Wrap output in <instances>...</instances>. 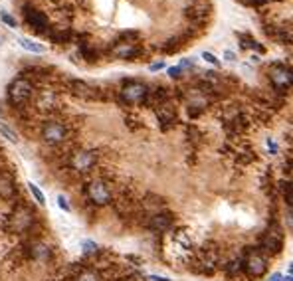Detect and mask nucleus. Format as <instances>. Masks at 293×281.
<instances>
[{
	"label": "nucleus",
	"instance_id": "f257e3e1",
	"mask_svg": "<svg viewBox=\"0 0 293 281\" xmlns=\"http://www.w3.org/2000/svg\"><path fill=\"white\" fill-rule=\"evenodd\" d=\"M36 220V214L26 208V206H18L8 218H6V230L12 232V234H22V232H28L32 228Z\"/></svg>",
	"mask_w": 293,
	"mask_h": 281
},
{
	"label": "nucleus",
	"instance_id": "f03ea898",
	"mask_svg": "<svg viewBox=\"0 0 293 281\" xmlns=\"http://www.w3.org/2000/svg\"><path fill=\"white\" fill-rule=\"evenodd\" d=\"M121 101L127 103V105H139L143 101H146L149 97V87L143 81H137V79H131V81H125L121 85Z\"/></svg>",
	"mask_w": 293,
	"mask_h": 281
},
{
	"label": "nucleus",
	"instance_id": "7ed1b4c3",
	"mask_svg": "<svg viewBox=\"0 0 293 281\" xmlns=\"http://www.w3.org/2000/svg\"><path fill=\"white\" fill-rule=\"evenodd\" d=\"M242 267H244V273L248 277H252V279L265 275V271H267V255H265V251L250 249L246 253V259H244Z\"/></svg>",
	"mask_w": 293,
	"mask_h": 281
},
{
	"label": "nucleus",
	"instance_id": "20e7f679",
	"mask_svg": "<svg viewBox=\"0 0 293 281\" xmlns=\"http://www.w3.org/2000/svg\"><path fill=\"white\" fill-rule=\"evenodd\" d=\"M32 93H34L32 81L26 79V77H18V79H14V81L10 83V87H8V101H10V105H14V107H22L24 103L30 101Z\"/></svg>",
	"mask_w": 293,
	"mask_h": 281
},
{
	"label": "nucleus",
	"instance_id": "39448f33",
	"mask_svg": "<svg viewBox=\"0 0 293 281\" xmlns=\"http://www.w3.org/2000/svg\"><path fill=\"white\" fill-rule=\"evenodd\" d=\"M267 77H269L273 89H277V91L291 89L293 73H291V68L289 66H285V64H271L267 68Z\"/></svg>",
	"mask_w": 293,
	"mask_h": 281
},
{
	"label": "nucleus",
	"instance_id": "423d86ee",
	"mask_svg": "<svg viewBox=\"0 0 293 281\" xmlns=\"http://www.w3.org/2000/svg\"><path fill=\"white\" fill-rule=\"evenodd\" d=\"M85 194H87V198L95 204V206H105V204H109L111 202V190H109V186H107V182L105 180H91L87 186H85Z\"/></svg>",
	"mask_w": 293,
	"mask_h": 281
},
{
	"label": "nucleus",
	"instance_id": "0eeeda50",
	"mask_svg": "<svg viewBox=\"0 0 293 281\" xmlns=\"http://www.w3.org/2000/svg\"><path fill=\"white\" fill-rule=\"evenodd\" d=\"M68 137V127L60 121H46L42 125V139L48 145H60Z\"/></svg>",
	"mask_w": 293,
	"mask_h": 281
},
{
	"label": "nucleus",
	"instance_id": "6e6552de",
	"mask_svg": "<svg viewBox=\"0 0 293 281\" xmlns=\"http://www.w3.org/2000/svg\"><path fill=\"white\" fill-rule=\"evenodd\" d=\"M97 163V153L95 151H75L70 157V167L75 173H89Z\"/></svg>",
	"mask_w": 293,
	"mask_h": 281
},
{
	"label": "nucleus",
	"instance_id": "1a4fd4ad",
	"mask_svg": "<svg viewBox=\"0 0 293 281\" xmlns=\"http://www.w3.org/2000/svg\"><path fill=\"white\" fill-rule=\"evenodd\" d=\"M261 251H267V253H279L281 247H283V234L279 232V228H269L265 232V236L261 238Z\"/></svg>",
	"mask_w": 293,
	"mask_h": 281
},
{
	"label": "nucleus",
	"instance_id": "9d476101",
	"mask_svg": "<svg viewBox=\"0 0 293 281\" xmlns=\"http://www.w3.org/2000/svg\"><path fill=\"white\" fill-rule=\"evenodd\" d=\"M24 18L28 22L30 28H34L36 32H48V16L36 8H26L24 10Z\"/></svg>",
	"mask_w": 293,
	"mask_h": 281
},
{
	"label": "nucleus",
	"instance_id": "9b49d317",
	"mask_svg": "<svg viewBox=\"0 0 293 281\" xmlns=\"http://www.w3.org/2000/svg\"><path fill=\"white\" fill-rule=\"evenodd\" d=\"M16 194V182L10 173H0V198L12 200Z\"/></svg>",
	"mask_w": 293,
	"mask_h": 281
},
{
	"label": "nucleus",
	"instance_id": "f8f14e48",
	"mask_svg": "<svg viewBox=\"0 0 293 281\" xmlns=\"http://www.w3.org/2000/svg\"><path fill=\"white\" fill-rule=\"evenodd\" d=\"M173 214H169V212H163V214H153L151 216V220H149V228L151 230H155V232H167V230H171L173 228Z\"/></svg>",
	"mask_w": 293,
	"mask_h": 281
},
{
	"label": "nucleus",
	"instance_id": "ddd939ff",
	"mask_svg": "<svg viewBox=\"0 0 293 281\" xmlns=\"http://www.w3.org/2000/svg\"><path fill=\"white\" fill-rule=\"evenodd\" d=\"M113 54H115L117 58H121V60H133V58H137V56L141 54V48H139L135 42H119V44L115 46Z\"/></svg>",
	"mask_w": 293,
	"mask_h": 281
},
{
	"label": "nucleus",
	"instance_id": "4468645a",
	"mask_svg": "<svg viewBox=\"0 0 293 281\" xmlns=\"http://www.w3.org/2000/svg\"><path fill=\"white\" fill-rule=\"evenodd\" d=\"M50 255H52V249H50L48 244H44V242H32V246H30V257L32 259H36V261H48Z\"/></svg>",
	"mask_w": 293,
	"mask_h": 281
},
{
	"label": "nucleus",
	"instance_id": "2eb2a0df",
	"mask_svg": "<svg viewBox=\"0 0 293 281\" xmlns=\"http://www.w3.org/2000/svg\"><path fill=\"white\" fill-rule=\"evenodd\" d=\"M157 117L161 123H175L177 121V111L171 107V103H161V107L157 109Z\"/></svg>",
	"mask_w": 293,
	"mask_h": 281
},
{
	"label": "nucleus",
	"instance_id": "dca6fc26",
	"mask_svg": "<svg viewBox=\"0 0 293 281\" xmlns=\"http://www.w3.org/2000/svg\"><path fill=\"white\" fill-rule=\"evenodd\" d=\"M18 44H20L24 50L32 52V54H44V52H46V48H44L42 44H36V42L28 40V38H18Z\"/></svg>",
	"mask_w": 293,
	"mask_h": 281
},
{
	"label": "nucleus",
	"instance_id": "f3484780",
	"mask_svg": "<svg viewBox=\"0 0 293 281\" xmlns=\"http://www.w3.org/2000/svg\"><path fill=\"white\" fill-rule=\"evenodd\" d=\"M72 91L73 95H79V97H91V87L83 81H72Z\"/></svg>",
	"mask_w": 293,
	"mask_h": 281
},
{
	"label": "nucleus",
	"instance_id": "a211bd4d",
	"mask_svg": "<svg viewBox=\"0 0 293 281\" xmlns=\"http://www.w3.org/2000/svg\"><path fill=\"white\" fill-rule=\"evenodd\" d=\"M73 281H101V277H99V273L93 271V269H83L79 275H75Z\"/></svg>",
	"mask_w": 293,
	"mask_h": 281
},
{
	"label": "nucleus",
	"instance_id": "6ab92c4d",
	"mask_svg": "<svg viewBox=\"0 0 293 281\" xmlns=\"http://www.w3.org/2000/svg\"><path fill=\"white\" fill-rule=\"evenodd\" d=\"M54 103H56V95H54L52 91H44V93L40 95V101H38V105H40L42 109H50Z\"/></svg>",
	"mask_w": 293,
	"mask_h": 281
},
{
	"label": "nucleus",
	"instance_id": "aec40b11",
	"mask_svg": "<svg viewBox=\"0 0 293 281\" xmlns=\"http://www.w3.org/2000/svg\"><path fill=\"white\" fill-rule=\"evenodd\" d=\"M0 135H2L6 140H10V143H18V135L8 125H4L2 121H0Z\"/></svg>",
	"mask_w": 293,
	"mask_h": 281
},
{
	"label": "nucleus",
	"instance_id": "412c9836",
	"mask_svg": "<svg viewBox=\"0 0 293 281\" xmlns=\"http://www.w3.org/2000/svg\"><path fill=\"white\" fill-rule=\"evenodd\" d=\"M28 190L32 192V196H34V200H36L38 204H44V202H46V196H44V192L38 188V184H34V182H28Z\"/></svg>",
	"mask_w": 293,
	"mask_h": 281
},
{
	"label": "nucleus",
	"instance_id": "4be33fe9",
	"mask_svg": "<svg viewBox=\"0 0 293 281\" xmlns=\"http://www.w3.org/2000/svg\"><path fill=\"white\" fill-rule=\"evenodd\" d=\"M81 246H83V247H81V251H83L85 255H95V253H97V249H99V246H97L95 242H91V240H85Z\"/></svg>",
	"mask_w": 293,
	"mask_h": 281
},
{
	"label": "nucleus",
	"instance_id": "5701e85b",
	"mask_svg": "<svg viewBox=\"0 0 293 281\" xmlns=\"http://www.w3.org/2000/svg\"><path fill=\"white\" fill-rule=\"evenodd\" d=\"M0 20H2L8 28H16V26H18V24H16V20H14L10 14H6V12H0Z\"/></svg>",
	"mask_w": 293,
	"mask_h": 281
},
{
	"label": "nucleus",
	"instance_id": "b1692460",
	"mask_svg": "<svg viewBox=\"0 0 293 281\" xmlns=\"http://www.w3.org/2000/svg\"><path fill=\"white\" fill-rule=\"evenodd\" d=\"M58 206H60L62 210H66V212H72V206H70V202H68V198H66L64 194L58 196Z\"/></svg>",
	"mask_w": 293,
	"mask_h": 281
},
{
	"label": "nucleus",
	"instance_id": "393cba45",
	"mask_svg": "<svg viewBox=\"0 0 293 281\" xmlns=\"http://www.w3.org/2000/svg\"><path fill=\"white\" fill-rule=\"evenodd\" d=\"M169 75H171L173 79H179V77L183 75V70H181V66H175V68H169Z\"/></svg>",
	"mask_w": 293,
	"mask_h": 281
},
{
	"label": "nucleus",
	"instance_id": "a878e982",
	"mask_svg": "<svg viewBox=\"0 0 293 281\" xmlns=\"http://www.w3.org/2000/svg\"><path fill=\"white\" fill-rule=\"evenodd\" d=\"M202 58H204L208 64H212V66H218V60H216V56H214V54H210V52H204V54H202Z\"/></svg>",
	"mask_w": 293,
	"mask_h": 281
},
{
	"label": "nucleus",
	"instance_id": "bb28decb",
	"mask_svg": "<svg viewBox=\"0 0 293 281\" xmlns=\"http://www.w3.org/2000/svg\"><path fill=\"white\" fill-rule=\"evenodd\" d=\"M184 68H194V60H183L181 62V70H184Z\"/></svg>",
	"mask_w": 293,
	"mask_h": 281
},
{
	"label": "nucleus",
	"instance_id": "cd10ccee",
	"mask_svg": "<svg viewBox=\"0 0 293 281\" xmlns=\"http://www.w3.org/2000/svg\"><path fill=\"white\" fill-rule=\"evenodd\" d=\"M149 279H151V281H171V279L165 277V275H149Z\"/></svg>",
	"mask_w": 293,
	"mask_h": 281
},
{
	"label": "nucleus",
	"instance_id": "c85d7f7f",
	"mask_svg": "<svg viewBox=\"0 0 293 281\" xmlns=\"http://www.w3.org/2000/svg\"><path fill=\"white\" fill-rule=\"evenodd\" d=\"M163 68H165L163 62H155V64H151V71H157V70H163Z\"/></svg>",
	"mask_w": 293,
	"mask_h": 281
},
{
	"label": "nucleus",
	"instance_id": "c756f323",
	"mask_svg": "<svg viewBox=\"0 0 293 281\" xmlns=\"http://www.w3.org/2000/svg\"><path fill=\"white\" fill-rule=\"evenodd\" d=\"M267 147L271 149V155H275V153H277V145L273 143V140H271V139H267Z\"/></svg>",
	"mask_w": 293,
	"mask_h": 281
},
{
	"label": "nucleus",
	"instance_id": "7c9ffc66",
	"mask_svg": "<svg viewBox=\"0 0 293 281\" xmlns=\"http://www.w3.org/2000/svg\"><path fill=\"white\" fill-rule=\"evenodd\" d=\"M281 279H283V275H281V273H271L267 281H281Z\"/></svg>",
	"mask_w": 293,
	"mask_h": 281
},
{
	"label": "nucleus",
	"instance_id": "2f4dec72",
	"mask_svg": "<svg viewBox=\"0 0 293 281\" xmlns=\"http://www.w3.org/2000/svg\"><path fill=\"white\" fill-rule=\"evenodd\" d=\"M224 56H226V60H228V62H234V60H236V58H234V54H232V52H226V54H224Z\"/></svg>",
	"mask_w": 293,
	"mask_h": 281
},
{
	"label": "nucleus",
	"instance_id": "473e14b6",
	"mask_svg": "<svg viewBox=\"0 0 293 281\" xmlns=\"http://www.w3.org/2000/svg\"><path fill=\"white\" fill-rule=\"evenodd\" d=\"M281 281H293V277H291V273H287V275H285V279H281Z\"/></svg>",
	"mask_w": 293,
	"mask_h": 281
},
{
	"label": "nucleus",
	"instance_id": "72a5a7b5",
	"mask_svg": "<svg viewBox=\"0 0 293 281\" xmlns=\"http://www.w3.org/2000/svg\"><path fill=\"white\" fill-rule=\"evenodd\" d=\"M254 2H257V4H259V2H265V0H254Z\"/></svg>",
	"mask_w": 293,
	"mask_h": 281
},
{
	"label": "nucleus",
	"instance_id": "f704fd0d",
	"mask_svg": "<svg viewBox=\"0 0 293 281\" xmlns=\"http://www.w3.org/2000/svg\"><path fill=\"white\" fill-rule=\"evenodd\" d=\"M0 44H2V38H0Z\"/></svg>",
	"mask_w": 293,
	"mask_h": 281
}]
</instances>
